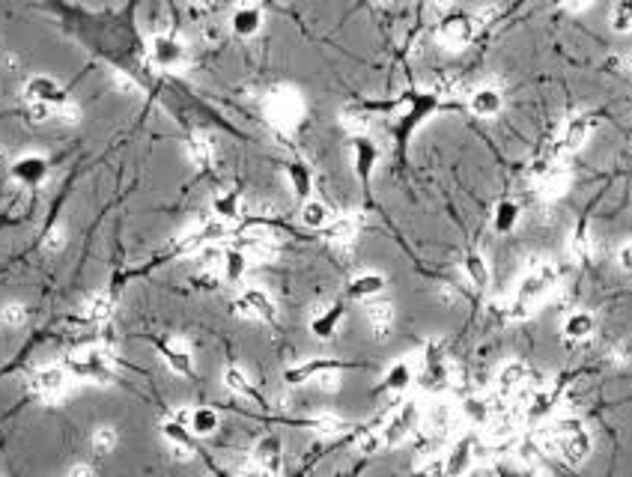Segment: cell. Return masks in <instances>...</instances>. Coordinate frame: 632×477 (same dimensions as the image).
<instances>
[{
	"instance_id": "1",
	"label": "cell",
	"mask_w": 632,
	"mask_h": 477,
	"mask_svg": "<svg viewBox=\"0 0 632 477\" xmlns=\"http://www.w3.org/2000/svg\"><path fill=\"white\" fill-rule=\"evenodd\" d=\"M555 281H558V272L555 266H546V263H537L525 278L519 281L516 286V299L510 304V316L513 319H525L531 313L534 304H540L549 292L555 289Z\"/></svg>"
},
{
	"instance_id": "2",
	"label": "cell",
	"mask_w": 632,
	"mask_h": 477,
	"mask_svg": "<svg viewBox=\"0 0 632 477\" xmlns=\"http://www.w3.org/2000/svg\"><path fill=\"white\" fill-rule=\"evenodd\" d=\"M552 436H555V451H558L569 466H584L591 459L594 439L588 433V427L579 418H561L552 427Z\"/></svg>"
},
{
	"instance_id": "3",
	"label": "cell",
	"mask_w": 632,
	"mask_h": 477,
	"mask_svg": "<svg viewBox=\"0 0 632 477\" xmlns=\"http://www.w3.org/2000/svg\"><path fill=\"white\" fill-rule=\"evenodd\" d=\"M414 429H418V406L406 403L403 409H397L391 414V421L385 424L379 436H382V444H400V441H406Z\"/></svg>"
},
{
	"instance_id": "4",
	"label": "cell",
	"mask_w": 632,
	"mask_h": 477,
	"mask_svg": "<svg viewBox=\"0 0 632 477\" xmlns=\"http://www.w3.org/2000/svg\"><path fill=\"white\" fill-rule=\"evenodd\" d=\"M254 468H257L259 474H269V477L281 474L284 456H281V441H277L274 436L263 439V441H259L257 448H254Z\"/></svg>"
},
{
	"instance_id": "5",
	"label": "cell",
	"mask_w": 632,
	"mask_h": 477,
	"mask_svg": "<svg viewBox=\"0 0 632 477\" xmlns=\"http://www.w3.org/2000/svg\"><path fill=\"white\" fill-rule=\"evenodd\" d=\"M471 36H474V24L466 15H451V18L439 27V39L448 45V48H466Z\"/></svg>"
},
{
	"instance_id": "6",
	"label": "cell",
	"mask_w": 632,
	"mask_h": 477,
	"mask_svg": "<svg viewBox=\"0 0 632 477\" xmlns=\"http://www.w3.org/2000/svg\"><path fill=\"white\" fill-rule=\"evenodd\" d=\"M471 463H474V439H459L451 448L448 459L441 463V474L444 477H462L471 468Z\"/></svg>"
},
{
	"instance_id": "7",
	"label": "cell",
	"mask_w": 632,
	"mask_h": 477,
	"mask_svg": "<svg viewBox=\"0 0 632 477\" xmlns=\"http://www.w3.org/2000/svg\"><path fill=\"white\" fill-rule=\"evenodd\" d=\"M343 304H328V307H316L311 316V331L319 337V341H331L337 334V326L343 322Z\"/></svg>"
},
{
	"instance_id": "8",
	"label": "cell",
	"mask_w": 632,
	"mask_h": 477,
	"mask_svg": "<svg viewBox=\"0 0 632 477\" xmlns=\"http://www.w3.org/2000/svg\"><path fill=\"white\" fill-rule=\"evenodd\" d=\"M596 331V319L591 311H573L567 313L564 322H561V334L567 337L569 343H582Z\"/></svg>"
},
{
	"instance_id": "9",
	"label": "cell",
	"mask_w": 632,
	"mask_h": 477,
	"mask_svg": "<svg viewBox=\"0 0 632 477\" xmlns=\"http://www.w3.org/2000/svg\"><path fill=\"white\" fill-rule=\"evenodd\" d=\"M367 326L376 341H388L394 328V304L391 301H370L367 304Z\"/></svg>"
},
{
	"instance_id": "10",
	"label": "cell",
	"mask_w": 632,
	"mask_h": 477,
	"mask_svg": "<svg viewBox=\"0 0 632 477\" xmlns=\"http://www.w3.org/2000/svg\"><path fill=\"white\" fill-rule=\"evenodd\" d=\"M439 107V96L436 93H427V96H418L412 102V107H409V114L403 117V122H400V141H406L409 137V132L414 129V126H421V122L433 114Z\"/></svg>"
},
{
	"instance_id": "11",
	"label": "cell",
	"mask_w": 632,
	"mask_h": 477,
	"mask_svg": "<svg viewBox=\"0 0 632 477\" xmlns=\"http://www.w3.org/2000/svg\"><path fill=\"white\" fill-rule=\"evenodd\" d=\"M468 107H471L474 117L489 119V117H498V114H501L504 99H501V93H498L496 87H481V90H474V93H471Z\"/></svg>"
},
{
	"instance_id": "12",
	"label": "cell",
	"mask_w": 632,
	"mask_h": 477,
	"mask_svg": "<svg viewBox=\"0 0 632 477\" xmlns=\"http://www.w3.org/2000/svg\"><path fill=\"white\" fill-rule=\"evenodd\" d=\"M328 370H343V364L334 361V358H311V361H304V364H299V367H292V370H286V382H292V385L314 382L316 376L328 373Z\"/></svg>"
},
{
	"instance_id": "13",
	"label": "cell",
	"mask_w": 632,
	"mask_h": 477,
	"mask_svg": "<svg viewBox=\"0 0 632 477\" xmlns=\"http://www.w3.org/2000/svg\"><path fill=\"white\" fill-rule=\"evenodd\" d=\"M66 382H69V376H66L63 367H45V370H39V373L33 376V388H36L42 397L54 400V397H60V394L66 391Z\"/></svg>"
},
{
	"instance_id": "14",
	"label": "cell",
	"mask_w": 632,
	"mask_h": 477,
	"mask_svg": "<svg viewBox=\"0 0 632 477\" xmlns=\"http://www.w3.org/2000/svg\"><path fill=\"white\" fill-rule=\"evenodd\" d=\"M519 218H522V209L516 200H501L496 212H492V230H496L498 236H510L519 227Z\"/></svg>"
},
{
	"instance_id": "15",
	"label": "cell",
	"mask_w": 632,
	"mask_h": 477,
	"mask_svg": "<svg viewBox=\"0 0 632 477\" xmlns=\"http://www.w3.org/2000/svg\"><path fill=\"white\" fill-rule=\"evenodd\" d=\"M496 382H498V391H501V394L519 391L522 385L528 382V364H525V361H507L501 370H498Z\"/></svg>"
},
{
	"instance_id": "16",
	"label": "cell",
	"mask_w": 632,
	"mask_h": 477,
	"mask_svg": "<svg viewBox=\"0 0 632 477\" xmlns=\"http://www.w3.org/2000/svg\"><path fill=\"white\" fill-rule=\"evenodd\" d=\"M161 358H164V364L171 367L173 373L194 376V358H191V352L185 349L182 343H164L161 346Z\"/></svg>"
},
{
	"instance_id": "17",
	"label": "cell",
	"mask_w": 632,
	"mask_h": 477,
	"mask_svg": "<svg viewBox=\"0 0 632 477\" xmlns=\"http://www.w3.org/2000/svg\"><path fill=\"white\" fill-rule=\"evenodd\" d=\"M462 272H466V278L471 281L474 289H486L489 281H492L489 263L483 259V254H477V251H468V254H466V259H462Z\"/></svg>"
},
{
	"instance_id": "18",
	"label": "cell",
	"mask_w": 632,
	"mask_h": 477,
	"mask_svg": "<svg viewBox=\"0 0 632 477\" xmlns=\"http://www.w3.org/2000/svg\"><path fill=\"white\" fill-rule=\"evenodd\" d=\"M385 274L382 272H361V274H355V278L349 281V292L355 299H373V296H379V292L385 289Z\"/></svg>"
},
{
	"instance_id": "19",
	"label": "cell",
	"mask_w": 632,
	"mask_h": 477,
	"mask_svg": "<svg viewBox=\"0 0 632 477\" xmlns=\"http://www.w3.org/2000/svg\"><path fill=\"white\" fill-rule=\"evenodd\" d=\"M245 304L251 307V313H254V319H266V322H274L277 319V307H274V301L269 299V292H263V289H245Z\"/></svg>"
},
{
	"instance_id": "20",
	"label": "cell",
	"mask_w": 632,
	"mask_h": 477,
	"mask_svg": "<svg viewBox=\"0 0 632 477\" xmlns=\"http://www.w3.org/2000/svg\"><path fill=\"white\" fill-rule=\"evenodd\" d=\"M259 24H263V12H259L254 4H245L233 12V30L239 36H254L259 33Z\"/></svg>"
},
{
	"instance_id": "21",
	"label": "cell",
	"mask_w": 632,
	"mask_h": 477,
	"mask_svg": "<svg viewBox=\"0 0 632 477\" xmlns=\"http://www.w3.org/2000/svg\"><path fill=\"white\" fill-rule=\"evenodd\" d=\"M412 379H414V370H412V364L409 361H397L388 373H385V391H391V394H403L409 385H412Z\"/></svg>"
},
{
	"instance_id": "22",
	"label": "cell",
	"mask_w": 632,
	"mask_h": 477,
	"mask_svg": "<svg viewBox=\"0 0 632 477\" xmlns=\"http://www.w3.org/2000/svg\"><path fill=\"white\" fill-rule=\"evenodd\" d=\"M594 126H596V119H594V117H576V119L567 126V134H564L567 149H579V146L591 137Z\"/></svg>"
},
{
	"instance_id": "23",
	"label": "cell",
	"mask_w": 632,
	"mask_h": 477,
	"mask_svg": "<svg viewBox=\"0 0 632 477\" xmlns=\"http://www.w3.org/2000/svg\"><path fill=\"white\" fill-rule=\"evenodd\" d=\"M218 427H221L218 412H212V409H194L191 412L188 429L194 436H215V433H218Z\"/></svg>"
},
{
	"instance_id": "24",
	"label": "cell",
	"mask_w": 632,
	"mask_h": 477,
	"mask_svg": "<svg viewBox=\"0 0 632 477\" xmlns=\"http://www.w3.org/2000/svg\"><path fill=\"white\" fill-rule=\"evenodd\" d=\"M376 159H379V149L370 141H364V137H358V141H355V171H358V176L364 182L370 179V173H373Z\"/></svg>"
},
{
	"instance_id": "25",
	"label": "cell",
	"mask_w": 632,
	"mask_h": 477,
	"mask_svg": "<svg viewBox=\"0 0 632 477\" xmlns=\"http://www.w3.org/2000/svg\"><path fill=\"white\" fill-rule=\"evenodd\" d=\"M27 99H33V102H63V93H60V87L51 78L39 75V78H33L27 84Z\"/></svg>"
},
{
	"instance_id": "26",
	"label": "cell",
	"mask_w": 632,
	"mask_h": 477,
	"mask_svg": "<svg viewBox=\"0 0 632 477\" xmlns=\"http://www.w3.org/2000/svg\"><path fill=\"white\" fill-rule=\"evenodd\" d=\"M152 54H156V60L161 66H176L182 60V45L171 36H159L156 42H152Z\"/></svg>"
},
{
	"instance_id": "27",
	"label": "cell",
	"mask_w": 632,
	"mask_h": 477,
	"mask_svg": "<svg viewBox=\"0 0 632 477\" xmlns=\"http://www.w3.org/2000/svg\"><path fill=\"white\" fill-rule=\"evenodd\" d=\"M301 224L311 230H322L328 227V206L322 200H304L301 206Z\"/></svg>"
},
{
	"instance_id": "28",
	"label": "cell",
	"mask_w": 632,
	"mask_h": 477,
	"mask_svg": "<svg viewBox=\"0 0 632 477\" xmlns=\"http://www.w3.org/2000/svg\"><path fill=\"white\" fill-rule=\"evenodd\" d=\"M286 176H289V186H292V191H296L299 197H311V188H314V179H311V171L301 164V161H292L289 167H286Z\"/></svg>"
},
{
	"instance_id": "29",
	"label": "cell",
	"mask_w": 632,
	"mask_h": 477,
	"mask_svg": "<svg viewBox=\"0 0 632 477\" xmlns=\"http://www.w3.org/2000/svg\"><path fill=\"white\" fill-rule=\"evenodd\" d=\"M224 388L233 391V394H242V397H257L248 376H245V370H239V367H227L224 370Z\"/></svg>"
},
{
	"instance_id": "30",
	"label": "cell",
	"mask_w": 632,
	"mask_h": 477,
	"mask_svg": "<svg viewBox=\"0 0 632 477\" xmlns=\"http://www.w3.org/2000/svg\"><path fill=\"white\" fill-rule=\"evenodd\" d=\"M614 33H632V0H618L611 9Z\"/></svg>"
},
{
	"instance_id": "31",
	"label": "cell",
	"mask_w": 632,
	"mask_h": 477,
	"mask_svg": "<svg viewBox=\"0 0 632 477\" xmlns=\"http://www.w3.org/2000/svg\"><path fill=\"white\" fill-rule=\"evenodd\" d=\"M248 272V257L242 251H227L224 254V274L227 281H242V274Z\"/></svg>"
},
{
	"instance_id": "32",
	"label": "cell",
	"mask_w": 632,
	"mask_h": 477,
	"mask_svg": "<svg viewBox=\"0 0 632 477\" xmlns=\"http://www.w3.org/2000/svg\"><path fill=\"white\" fill-rule=\"evenodd\" d=\"M212 209H215V215H218V218L233 221V218H239L242 203H239V197H236V194H221V197H215Z\"/></svg>"
},
{
	"instance_id": "33",
	"label": "cell",
	"mask_w": 632,
	"mask_h": 477,
	"mask_svg": "<svg viewBox=\"0 0 632 477\" xmlns=\"http://www.w3.org/2000/svg\"><path fill=\"white\" fill-rule=\"evenodd\" d=\"M15 176L21 182H39L45 176V161L42 159H21L15 164Z\"/></svg>"
},
{
	"instance_id": "34",
	"label": "cell",
	"mask_w": 632,
	"mask_h": 477,
	"mask_svg": "<svg viewBox=\"0 0 632 477\" xmlns=\"http://www.w3.org/2000/svg\"><path fill=\"white\" fill-rule=\"evenodd\" d=\"M111 311H114V296H107V292H99V296H92L90 304H87V316H90V319H96V322L107 319V316H111Z\"/></svg>"
},
{
	"instance_id": "35",
	"label": "cell",
	"mask_w": 632,
	"mask_h": 477,
	"mask_svg": "<svg viewBox=\"0 0 632 477\" xmlns=\"http://www.w3.org/2000/svg\"><path fill=\"white\" fill-rule=\"evenodd\" d=\"M92 448H96V454H111L117 448V429L99 427L96 433H92Z\"/></svg>"
},
{
	"instance_id": "36",
	"label": "cell",
	"mask_w": 632,
	"mask_h": 477,
	"mask_svg": "<svg viewBox=\"0 0 632 477\" xmlns=\"http://www.w3.org/2000/svg\"><path fill=\"white\" fill-rule=\"evenodd\" d=\"M328 239H331V242H337V245H346V242H352V239H355V224H352L349 218L334 221V224L328 227Z\"/></svg>"
},
{
	"instance_id": "37",
	"label": "cell",
	"mask_w": 632,
	"mask_h": 477,
	"mask_svg": "<svg viewBox=\"0 0 632 477\" xmlns=\"http://www.w3.org/2000/svg\"><path fill=\"white\" fill-rule=\"evenodd\" d=\"M540 188H543V194H546V197H552V194H561V191L567 188V176H564L561 171H546V173L540 176Z\"/></svg>"
},
{
	"instance_id": "38",
	"label": "cell",
	"mask_w": 632,
	"mask_h": 477,
	"mask_svg": "<svg viewBox=\"0 0 632 477\" xmlns=\"http://www.w3.org/2000/svg\"><path fill=\"white\" fill-rule=\"evenodd\" d=\"M314 429L316 433H326V436H337L346 429V424L341 418H334V414H322V418H314Z\"/></svg>"
},
{
	"instance_id": "39",
	"label": "cell",
	"mask_w": 632,
	"mask_h": 477,
	"mask_svg": "<svg viewBox=\"0 0 632 477\" xmlns=\"http://www.w3.org/2000/svg\"><path fill=\"white\" fill-rule=\"evenodd\" d=\"M24 319H27V307L24 304H6L4 313H0V322H4V326H12V328L24 326Z\"/></svg>"
},
{
	"instance_id": "40",
	"label": "cell",
	"mask_w": 632,
	"mask_h": 477,
	"mask_svg": "<svg viewBox=\"0 0 632 477\" xmlns=\"http://www.w3.org/2000/svg\"><path fill=\"white\" fill-rule=\"evenodd\" d=\"M63 242H66L63 230H51V233L45 236V251H60V248H63Z\"/></svg>"
},
{
	"instance_id": "41",
	"label": "cell",
	"mask_w": 632,
	"mask_h": 477,
	"mask_svg": "<svg viewBox=\"0 0 632 477\" xmlns=\"http://www.w3.org/2000/svg\"><path fill=\"white\" fill-rule=\"evenodd\" d=\"M618 266H621L623 272H632V242L621 245V251H618Z\"/></svg>"
},
{
	"instance_id": "42",
	"label": "cell",
	"mask_w": 632,
	"mask_h": 477,
	"mask_svg": "<svg viewBox=\"0 0 632 477\" xmlns=\"http://www.w3.org/2000/svg\"><path fill=\"white\" fill-rule=\"evenodd\" d=\"M379 444H382V436H364L358 441V448H361V454H373V451H379Z\"/></svg>"
},
{
	"instance_id": "43",
	"label": "cell",
	"mask_w": 632,
	"mask_h": 477,
	"mask_svg": "<svg viewBox=\"0 0 632 477\" xmlns=\"http://www.w3.org/2000/svg\"><path fill=\"white\" fill-rule=\"evenodd\" d=\"M66 477H96V471H92V466H87V463H78V466L69 468Z\"/></svg>"
},
{
	"instance_id": "44",
	"label": "cell",
	"mask_w": 632,
	"mask_h": 477,
	"mask_svg": "<svg viewBox=\"0 0 632 477\" xmlns=\"http://www.w3.org/2000/svg\"><path fill=\"white\" fill-rule=\"evenodd\" d=\"M591 0H564V6H569V9H584Z\"/></svg>"
},
{
	"instance_id": "45",
	"label": "cell",
	"mask_w": 632,
	"mask_h": 477,
	"mask_svg": "<svg viewBox=\"0 0 632 477\" xmlns=\"http://www.w3.org/2000/svg\"><path fill=\"white\" fill-rule=\"evenodd\" d=\"M623 69L632 75V54H626V57H623Z\"/></svg>"
},
{
	"instance_id": "46",
	"label": "cell",
	"mask_w": 632,
	"mask_h": 477,
	"mask_svg": "<svg viewBox=\"0 0 632 477\" xmlns=\"http://www.w3.org/2000/svg\"><path fill=\"white\" fill-rule=\"evenodd\" d=\"M436 4H451V0H436Z\"/></svg>"
}]
</instances>
